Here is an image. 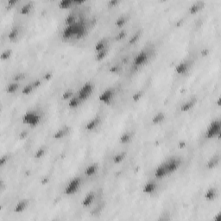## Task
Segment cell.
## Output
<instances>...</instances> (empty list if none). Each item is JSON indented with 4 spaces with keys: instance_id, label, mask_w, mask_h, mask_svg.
<instances>
[{
    "instance_id": "1",
    "label": "cell",
    "mask_w": 221,
    "mask_h": 221,
    "mask_svg": "<svg viewBox=\"0 0 221 221\" xmlns=\"http://www.w3.org/2000/svg\"><path fill=\"white\" fill-rule=\"evenodd\" d=\"M87 32V28L83 21H77L72 25L66 26L63 29L62 37L64 40L75 38L81 39L86 36Z\"/></svg>"
},
{
    "instance_id": "2",
    "label": "cell",
    "mask_w": 221,
    "mask_h": 221,
    "mask_svg": "<svg viewBox=\"0 0 221 221\" xmlns=\"http://www.w3.org/2000/svg\"><path fill=\"white\" fill-rule=\"evenodd\" d=\"M42 117L36 110H29L25 112L22 118V122L24 125H27L30 127H36L41 123Z\"/></svg>"
},
{
    "instance_id": "3",
    "label": "cell",
    "mask_w": 221,
    "mask_h": 221,
    "mask_svg": "<svg viewBox=\"0 0 221 221\" xmlns=\"http://www.w3.org/2000/svg\"><path fill=\"white\" fill-rule=\"evenodd\" d=\"M221 131V123L219 119L213 120L209 125L206 131V137L207 139H212L216 137H219Z\"/></svg>"
},
{
    "instance_id": "4",
    "label": "cell",
    "mask_w": 221,
    "mask_h": 221,
    "mask_svg": "<svg viewBox=\"0 0 221 221\" xmlns=\"http://www.w3.org/2000/svg\"><path fill=\"white\" fill-rule=\"evenodd\" d=\"M93 89H94V86L91 82H87L85 83L80 89V91L78 92V98L80 99V100L83 102V101L87 100V99H89L90 96L93 92Z\"/></svg>"
},
{
    "instance_id": "5",
    "label": "cell",
    "mask_w": 221,
    "mask_h": 221,
    "mask_svg": "<svg viewBox=\"0 0 221 221\" xmlns=\"http://www.w3.org/2000/svg\"><path fill=\"white\" fill-rule=\"evenodd\" d=\"M81 179L80 177H75L72 179L65 188V193L67 195H73L78 192L81 188Z\"/></svg>"
},
{
    "instance_id": "6",
    "label": "cell",
    "mask_w": 221,
    "mask_h": 221,
    "mask_svg": "<svg viewBox=\"0 0 221 221\" xmlns=\"http://www.w3.org/2000/svg\"><path fill=\"white\" fill-rule=\"evenodd\" d=\"M148 61H149V54L146 50H142L134 58L133 65L136 67H140L144 66Z\"/></svg>"
},
{
    "instance_id": "7",
    "label": "cell",
    "mask_w": 221,
    "mask_h": 221,
    "mask_svg": "<svg viewBox=\"0 0 221 221\" xmlns=\"http://www.w3.org/2000/svg\"><path fill=\"white\" fill-rule=\"evenodd\" d=\"M114 94H115V92L112 88H107L105 91L101 92L100 95L99 96V99L103 104L110 105L114 98Z\"/></svg>"
},
{
    "instance_id": "8",
    "label": "cell",
    "mask_w": 221,
    "mask_h": 221,
    "mask_svg": "<svg viewBox=\"0 0 221 221\" xmlns=\"http://www.w3.org/2000/svg\"><path fill=\"white\" fill-rule=\"evenodd\" d=\"M180 161L178 159H171L168 161L167 163H165V166H166V168H167V172H168V174H170L174 173L178 168H180Z\"/></svg>"
},
{
    "instance_id": "9",
    "label": "cell",
    "mask_w": 221,
    "mask_h": 221,
    "mask_svg": "<svg viewBox=\"0 0 221 221\" xmlns=\"http://www.w3.org/2000/svg\"><path fill=\"white\" fill-rule=\"evenodd\" d=\"M100 117L99 116H96L94 117L93 118H92L91 120L88 121L87 123V125L85 126L86 130L88 131H92V130H95L97 127L99 126V125L100 124Z\"/></svg>"
},
{
    "instance_id": "10",
    "label": "cell",
    "mask_w": 221,
    "mask_h": 221,
    "mask_svg": "<svg viewBox=\"0 0 221 221\" xmlns=\"http://www.w3.org/2000/svg\"><path fill=\"white\" fill-rule=\"evenodd\" d=\"M94 199H95V193H94V192H89L85 196V198L82 200L81 205L85 207H90L92 204L93 203V201H94Z\"/></svg>"
},
{
    "instance_id": "11",
    "label": "cell",
    "mask_w": 221,
    "mask_h": 221,
    "mask_svg": "<svg viewBox=\"0 0 221 221\" xmlns=\"http://www.w3.org/2000/svg\"><path fill=\"white\" fill-rule=\"evenodd\" d=\"M196 103H197V99H196V98L190 99L189 100L185 102L184 104H182V106H181V110H182V112H187L188 110H191L193 107L196 105Z\"/></svg>"
},
{
    "instance_id": "12",
    "label": "cell",
    "mask_w": 221,
    "mask_h": 221,
    "mask_svg": "<svg viewBox=\"0 0 221 221\" xmlns=\"http://www.w3.org/2000/svg\"><path fill=\"white\" fill-rule=\"evenodd\" d=\"M166 175H168V172H167V168H166L165 163L161 164L160 166L156 168L155 171V176L157 179H163Z\"/></svg>"
},
{
    "instance_id": "13",
    "label": "cell",
    "mask_w": 221,
    "mask_h": 221,
    "mask_svg": "<svg viewBox=\"0 0 221 221\" xmlns=\"http://www.w3.org/2000/svg\"><path fill=\"white\" fill-rule=\"evenodd\" d=\"M28 206H29V200H22L17 202V204L15 206L14 212L16 213H21L24 210H26Z\"/></svg>"
},
{
    "instance_id": "14",
    "label": "cell",
    "mask_w": 221,
    "mask_h": 221,
    "mask_svg": "<svg viewBox=\"0 0 221 221\" xmlns=\"http://www.w3.org/2000/svg\"><path fill=\"white\" fill-rule=\"evenodd\" d=\"M156 188H157V186L155 182H148L144 186L143 191L146 194H152L156 190Z\"/></svg>"
},
{
    "instance_id": "15",
    "label": "cell",
    "mask_w": 221,
    "mask_h": 221,
    "mask_svg": "<svg viewBox=\"0 0 221 221\" xmlns=\"http://www.w3.org/2000/svg\"><path fill=\"white\" fill-rule=\"evenodd\" d=\"M188 69H189V64L188 62H182L179 63L175 67V72L177 73L178 74L182 75L188 72Z\"/></svg>"
},
{
    "instance_id": "16",
    "label": "cell",
    "mask_w": 221,
    "mask_h": 221,
    "mask_svg": "<svg viewBox=\"0 0 221 221\" xmlns=\"http://www.w3.org/2000/svg\"><path fill=\"white\" fill-rule=\"evenodd\" d=\"M69 132V128L67 126H64L62 128L59 129L57 131H55L53 135V138L54 139H62L63 137H65Z\"/></svg>"
},
{
    "instance_id": "17",
    "label": "cell",
    "mask_w": 221,
    "mask_h": 221,
    "mask_svg": "<svg viewBox=\"0 0 221 221\" xmlns=\"http://www.w3.org/2000/svg\"><path fill=\"white\" fill-rule=\"evenodd\" d=\"M98 168H99V165L98 163H92L90 165H88L87 168L85 169V174L87 176H92L97 173L98 171Z\"/></svg>"
},
{
    "instance_id": "18",
    "label": "cell",
    "mask_w": 221,
    "mask_h": 221,
    "mask_svg": "<svg viewBox=\"0 0 221 221\" xmlns=\"http://www.w3.org/2000/svg\"><path fill=\"white\" fill-rule=\"evenodd\" d=\"M204 6V2H195L189 7L190 14H196Z\"/></svg>"
},
{
    "instance_id": "19",
    "label": "cell",
    "mask_w": 221,
    "mask_h": 221,
    "mask_svg": "<svg viewBox=\"0 0 221 221\" xmlns=\"http://www.w3.org/2000/svg\"><path fill=\"white\" fill-rule=\"evenodd\" d=\"M217 195V191L215 188H210L209 189H207V192L205 193V199L208 200V201H212L213 200Z\"/></svg>"
},
{
    "instance_id": "20",
    "label": "cell",
    "mask_w": 221,
    "mask_h": 221,
    "mask_svg": "<svg viewBox=\"0 0 221 221\" xmlns=\"http://www.w3.org/2000/svg\"><path fill=\"white\" fill-rule=\"evenodd\" d=\"M165 119V114L163 112L160 111L158 113H156L155 115L152 118V124L153 125H160L163 121Z\"/></svg>"
},
{
    "instance_id": "21",
    "label": "cell",
    "mask_w": 221,
    "mask_h": 221,
    "mask_svg": "<svg viewBox=\"0 0 221 221\" xmlns=\"http://www.w3.org/2000/svg\"><path fill=\"white\" fill-rule=\"evenodd\" d=\"M81 101L80 100L78 96H73L68 100V107L71 109H75L81 105Z\"/></svg>"
},
{
    "instance_id": "22",
    "label": "cell",
    "mask_w": 221,
    "mask_h": 221,
    "mask_svg": "<svg viewBox=\"0 0 221 221\" xmlns=\"http://www.w3.org/2000/svg\"><path fill=\"white\" fill-rule=\"evenodd\" d=\"M19 36V29L17 27H14L10 29V31L8 34V39L11 42H15Z\"/></svg>"
},
{
    "instance_id": "23",
    "label": "cell",
    "mask_w": 221,
    "mask_h": 221,
    "mask_svg": "<svg viewBox=\"0 0 221 221\" xmlns=\"http://www.w3.org/2000/svg\"><path fill=\"white\" fill-rule=\"evenodd\" d=\"M33 7V4L31 2H28L26 4H24L21 9H20V13L22 15H28L30 12V10L32 9Z\"/></svg>"
},
{
    "instance_id": "24",
    "label": "cell",
    "mask_w": 221,
    "mask_h": 221,
    "mask_svg": "<svg viewBox=\"0 0 221 221\" xmlns=\"http://www.w3.org/2000/svg\"><path fill=\"white\" fill-rule=\"evenodd\" d=\"M106 45H107V42H106V39L103 38L99 40L96 43V45H95V51H96V53L107 48H106Z\"/></svg>"
},
{
    "instance_id": "25",
    "label": "cell",
    "mask_w": 221,
    "mask_h": 221,
    "mask_svg": "<svg viewBox=\"0 0 221 221\" xmlns=\"http://www.w3.org/2000/svg\"><path fill=\"white\" fill-rule=\"evenodd\" d=\"M19 88V83L18 82H12L10 83L7 87H6V92L8 93H14L16 92L18 90Z\"/></svg>"
},
{
    "instance_id": "26",
    "label": "cell",
    "mask_w": 221,
    "mask_h": 221,
    "mask_svg": "<svg viewBox=\"0 0 221 221\" xmlns=\"http://www.w3.org/2000/svg\"><path fill=\"white\" fill-rule=\"evenodd\" d=\"M130 140H131V134L130 132H125L121 135V137H119V142L123 144H128Z\"/></svg>"
},
{
    "instance_id": "27",
    "label": "cell",
    "mask_w": 221,
    "mask_h": 221,
    "mask_svg": "<svg viewBox=\"0 0 221 221\" xmlns=\"http://www.w3.org/2000/svg\"><path fill=\"white\" fill-rule=\"evenodd\" d=\"M127 20L128 19H127V17H126L125 16H121V17H119L118 19L116 20V27H118V28H123L125 25V24L127 23Z\"/></svg>"
},
{
    "instance_id": "28",
    "label": "cell",
    "mask_w": 221,
    "mask_h": 221,
    "mask_svg": "<svg viewBox=\"0 0 221 221\" xmlns=\"http://www.w3.org/2000/svg\"><path fill=\"white\" fill-rule=\"evenodd\" d=\"M74 5V1L73 0H62L59 3V7L62 9H67Z\"/></svg>"
},
{
    "instance_id": "29",
    "label": "cell",
    "mask_w": 221,
    "mask_h": 221,
    "mask_svg": "<svg viewBox=\"0 0 221 221\" xmlns=\"http://www.w3.org/2000/svg\"><path fill=\"white\" fill-rule=\"evenodd\" d=\"M125 156H126V154H125V152H122V153H118V154H117L114 155V157H113V163L116 164H118L122 163L124 160L125 159Z\"/></svg>"
},
{
    "instance_id": "30",
    "label": "cell",
    "mask_w": 221,
    "mask_h": 221,
    "mask_svg": "<svg viewBox=\"0 0 221 221\" xmlns=\"http://www.w3.org/2000/svg\"><path fill=\"white\" fill-rule=\"evenodd\" d=\"M219 157L218 156H215V157H212V159H210L208 161V163L207 164V168H209V169H212V168H215L217 165L219 164Z\"/></svg>"
},
{
    "instance_id": "31",
    "label": "cell",
    "mask_w": 221,
    "mask_h": 221,
    "mask_svg": "<svg viewBox=\"0 0 221 221\" xmlns=\"http://www.w3.org/2000/svg\"><path fill=\"white\" fill-rule=\"evenodd\" d=\"M34 90H35V87H34L33 84L30 83L29 85H26V86L22 89V93H23L24 95H29Z\"/></svg>"
},
{
    "instance_id": "32",
    "label": "cell",
    "mask_w": 221,
    "mask_h": 221,
    "mask_svg": "<svg viewBox=\"0 0 221 221\" xmlns=\"http://www.w3.org/2000/svg\"><path fill=\"white\" fill-rule=\"evenodd\" d=\"M76 22H77V18H76V17H75L73 14H69L67 17H66V19H65L66 26L72 25V24H73L74 23H76Z\"/></svg>"
},
{
    "instance_id": "33",
    "label": "cell",
    "mask_w": 221,
    "mask_h": 221,
    "mask_svg": "<svg viewBox=\"0 0 221 221\" xmlns=\"http://www.w3.org/2000/svg\"><path fill=\"white\" fill-rule=\"evenodd\" d=\"M107 53H108V49L106 48L104 50H101L99 52H98L96 54V57H95V60L97 62H101L102 60H104L105 57L107 55Z\"/></svg>"
},
{
    "instance_id": "34",
    "label": "cell",
    "mask_w": 221,
    "mask_h": 221,
    "mask_svg": "<svg viewBox=\"0 0 221 221\" xmlns=\"http://www.w3.org/2000/svg\"><path fill=\"white\" fill-rule=\"evenodd\" d=\"M140 36H141V32H140V31L136 32V33L130 37V40H129V43H130V45H133V44H135L136 43H137L140 38Z\"/></svg>"
},
{
    "instance_id": "35",
    "label": "cell",
    "mask_w": 221,
    "mask_h": 221,
    "mask_svg": "<svg viewBox=\"0 0 221 221\" xmlns=\"http://www.w3.org/2000/svg\"><path fill=\"white\" fill-rule=\"evenodd\" d=\"M11 54H12V50L11 49H6V50H5L3 53L1 54L0 57H1L2 61H6V60H8L11 56Z\"/></svg>"
},
{
    "instance_id": "36",
    "label": "cell",
    "mask_w": 221,
    "mask_h": 221,
    "mask_svg": "<svg viewBox=\"0 0 221 221\" xmlns=\"http://www.w3.org/2000/svg\"><path fill=\"white\" fill-rule=\"evenodd\" d=\"M45 153H46V149L44 148H40L36 150V152L35 154V157L36 159H41L42 157H43Z\"/></svg>"
},
{
    "instance_id": "37",
    "label": "cell",
    "mask_w": 221,
    "mask_h": 221,
    "mask_svg": "<svg viewBox=\"0 0 221 221\" xmlns=\"http://www.w3.org/2000/svg\"><path fill=\"white\" fill-rule=\"evenodd\" d=\"M144 95V92L143 91H137L136 93H134L133 95H132V100L134 101V102H138V101L142 99V97Z\"/></svg>"
},
{
    "instance_id": "38",
    "label": "cell",
    "mask_w": 221,
    "mask_h": 221,
    "mask_svg": "<svg viewBox=\"0 0 221 221\" xmlns=\"http://www.w3.org/2000/svg\"><path fill=\"white\" fill-rule=\"evenodd\" d=\"M62 99L64 100H69L72 97H73V92L71 90H67L62 94Z\"/></svg>"
},
{
    "instance_id": "39",
    "label": "cell",
    "mask_w": 221,
    "mask_h": 221,
    "mask_svg": "<svg viewBox=\"0 0 221 221\" xmlns=\"http://www.w3.org/2000/svg\"><path fill=\"white\" fill-rule=\"evenodd\" d=\"M126 34L127 32L125 31V30H121L119 33L117 35V36H116V40L117 41H121V40H123V39H125V37L126 36Z\"/></svg>"
},
{
    "instance_id": "40",
    "label": "cell",
    "mask_w": 221,
    "mask_h": 221,
    "mask_svg": "<svg viewBox=\"0 0 221 221\" xmlns=\"http://www.w3.org/2000/svg\"><path fill=\"white\" fill-rule=\"evenodd\" d=\"M25 76H24V73H17V75H15L14 76V81L15 82H18L20 81H22V80H24Z\"/></svg>"
},
{
    "instance_id": "41",
    "label": "cell",
    "mask_w": 221,
    "mask_h": 221,
    "mask_svg": "<svg viewBox=\"0 0 221 221\" xmlns=\"http://www.w3.org/2000/svg\"><path fill=\"white\" fill-rule=\"evenodd\" d=\"M8 158H9V156H8L7 155H3V156L0 158V166H1V167H4V166H5V164L6 163L7 161H8Z\"/></svg>"
},
{
    "instance_id": "42",
    "label": "cell",
    "mask_w": 221,
    "mask_h": 221,
    "mask_svg": "<svg viewBox=\"0 0 221 221\" xmlns=\"http://www.w3.org/2000/svg\"><path fill=\"white\" fill-rule=\"evenodd\" d=\"M32 84H33L35 89H37L38 87H40L41 86H42V81H40V80H36V81H35L34 82H32Z\"/></svg>"
},
{
    "instance_id": "43",
    "label": "cell",
    "mask_w": 221,
    "mask_h": 221,
    "mask_svg": "<svg viewBox=\"0 0 221 221\" xmlns=\"http://www.w3.org/2000/svg\"><path fill=\"white\" fill-rule=\"evenodd\" d=\"M17 3V0H9L8 2H7V5H8V8H11L12 6H14Z\"/></svg>"
},
{
    "instance_id": "44",
    "label": "cell",
    "mask_w": 221,
    "mask_h": 221,
    "mask_svg": "<svg viewBox=\"0 0 221 221\" xmlns=\"http://www.w3.org/2000/svg\"><path fill=\"white\" fill-rule=\"evenodd\" d=\"M118 0H110V1H109L108 2V5H109V6H110V7H113V6H115V5H118Z\"/></svg>"
},
{
    "instance_id": "45",
    "label": "cell",
    "mask_w": 221,
    "mask_h": 221,
    "mask_svg": "<svg viewBox=\"0 0 221 221\" xmlns=\"http://www.w3.org/2000/svg\"><path fill=\"white\" fill-rule=\"evenodd\" d=\"M118 70H119V67H118V66H113V67H111L110 68V72L112 73H118Z\"/></svg>"
},
{
    "instance_id": "46",
    "label": "cell",
    "mask_w": 221,
    "mask_h": 221,
    "mask_svg": "<svg viewBox=\"0 0 221 221\" xmlns=\"http://www.w3.org/2000/svg\"><path fill=\"white\" fill-rule=\"evenodd\" d=\"M51 78H52V73H47L44 75V79H45L46 81H49Z\"/></svg>"
},
{
    "instance_id": "47",
    "label": "cell",
    "mask_w": 221,
    "mask_h": 221,
    "mask_svg": "<svg viewBox=\"0 0 221 221\" xmlns=\"http://www.w3.org/2000/svg\"><path fill=\"white\" fill-rule=\"evenodd\" d=\"M27 135H28V132H26V131H23V132H21V134H20V136H19L20 139H24V138L27 137Z\"/></svg>"
},
{
    "instance_id": "48",
    "label": "cell",
    "mask_w": 221,
    "mask_h": 221,
    "mask_svg": "<svg viewBox=\"0 0 221 221\" xmlns=\"http://www.w3.org/2000/svg\"><path fill=\"white\" fill-rule=\"evenodd\" d=\"M218 106H220V99H218Z\"/></svg>"
}]
</instances>
